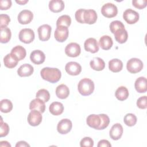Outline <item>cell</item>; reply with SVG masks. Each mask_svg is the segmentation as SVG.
<instances>
[{
	"label": "cell",
	"instance_id": "cell-20",
	"mask_svg": "<svg viewBox=\"0 0 147 147\" xmlns=\"http://www.w3.org/2000/svg\"><path fill=\"white\" fill-rule=\"evenodd\" d=\"M34 68L29 64H24L21 65L17 70L18 75L21 77L29 76L33 73Z\"/></svg>",
	"mask_w": 147,
	"mask_h": 147
},
{
	"label": "cell",
	"instance_id": "cell-14",
	"mask_svg": "<svg viewBox=\"0 0 147 147\" xmlns=\"http://www.w3.org/2000/svg\"><path fill=\"white\" fill-rule=\"evenodd\" d=\"M33 18V14L29 10H23L21 11L17 17L18 22L23 25L29 24L32 21Z\"/></svg>",
	"mask_w": 147,
	"mask_h": 147
},
{
	"label": "cell",
	"instance_id": "cell-38",
	"mask_svg": "<svg viewBox=\"0 0 147 147\" xmlns=\"http://www.w3.org/2000/svg\"><path fill=\"white\" fill-rule=\"evenodd\" d=\"M10 21L9 16L6 14L0 15V28L6 27Z\"/></svg>",
	"mask_w": 147,
	"mask_h": 147
},
{
	"label": "cell",
	"instance_id": "cell-8",
	"mask_svg": "<svg viewBox=\"0 0 147 147\" xmlns=\"http://www.w3.org/2000/svg\"><path fill=\"white\" fill-rule=\"evenodd\" d=\"M42 119L41 113L36 110H32L28 116V122L29 124L32 126L39 125L42 121Z\"/></svg>",
	"mask_w": 147,
	"mask_h": 147
},
{
	"label": "cell",
	"instance_id": "cell-35",
	"mask_svg": "<svg viewBox=\"0 0 147 147\" xmlns=\"http://www.w3.org/2000/svg\"><path fill=\"white\" fill-rule=\"evenodd\" d=\"M137 121V117L132 113L126 114L123 118L124 123L128 126H133L135 125Z\"/></svg>",
	"mask_w": 147,
	"mask_h": 147
},
{
	"label": "cell",
	"instance_id": "cell-18",
	"mask_svg": "<svg viewBox=\"0 0 147 147\" xmlns=\"http://www.w3.org/2000/svg\"><path fill=\"white\" fill-rule=\"evenodd\" d=\"M30 59L35 64H41L43 63L45 59L44 53L40 50H34L30 55Z\"/></svg>",
	"mask_w": 147,
	"mask_h": 147
},
{
	"label": "cell",
	"instance_id": "cell-7",
	"mask_svg": "<svg viewBox=\"0 0 147 147\" xmlns=\"http://www.w3.org/2000/svg\"><path fill=\"white\" fill-rule=\"evenodd\" d=\"M69 34L68 28L64 26H58L55 31L54 36L56 40L58 42H63L65 41Z\"/></svg>",
	"mask_w": 147,
	"mask_h": 147
},
{
	"label": "cell",
	"instance_id": "cell-3",
	"mask_svg": "<svg viewBox=\"0 0 147 147\" xmlns=\"http://www.w3.org/2000/svg\"><path fill=\"white\" fill-rule=\"evenodd\" d=\"M126 68L131 74L139 72L143 68V63L138 58H131L127 61Z\"/></svg>",
	"mask_w": 147,
	"mask_h": 147
},
{
	"label": "cell",
	"instance_id": "cell-43",
	"mask_svg": "<svg viewBox=\"0 0 147 147\" xmlns=\"http://www.w3.org/2000/svg\"><path fill=\"white\" fill-rule=\"evenodd\" d=\"M84 11V9H80L76 10L75 14V17L76 20L81 24H84L83 21V13Z\"/></svg>",
	"mask_w": 147,
	"mask_h": 147
},
{
	"label": "cell",
	"instance_id": "cell-25",
	"mask_svg": "<svg viewBox=\"0 0 147 147\" xmlns=\"http://www.w3.org/2000/svg\"><path fill=\"white\" fill-rule=\"evenodd\" d=\"M113 42L111 37L107 35L102 36L99 40V45L103 50H109L113 46Z\"/></svg>",
	"mask_w": 147,
	"mask_h": 147
},
{
	"label": "cell",
	"instance_id": "cell-33",
	"mask_svg": "<svg viewBox=\"0 0 147 147\" xmlns=\"http://www.w3.org/2000/svg\"><path fill=\"white\" fill-rule=\"evenodd\" d=\"M13 109L12 102L7 99H2L0 103V109L1 112L7 113L11 111Z\"/></svg>",
	"mask_w": 147,
	"mask_h": 147
},
{
	"label": "cell",
	"instance_id": "cell-9",
	"mask_svg": "<svg viewBox=\"0 0 147 147\" xmlns=\"http://www.w3.org/2000/svg\"><path fill=\"white\" fill-rule=\"evenodd\" d=\"M123 18L127 24H134L139 20V14L131 9H128L123 12Z\"/></svg>",
	"mask_w": 147,
	"mask_h": 147
},
{
	"label": "cell",
	"instance_id": "cell-13",
	"mask_svg": "<svg viewBox=\"0 0 147 147\" xmlns=\"http://www.w3.org/2000/svg\"><path fill=\"white\" fill-rule=\"evenodd\" d=\"M65 70L67 74L70 75H78L82 71L81 65L77 62L70 61L66 64Z\"/></svg>",
	"mask_w": 147,
	"mask_h": 147
},
{
	"label": "cell",
	"instance_id": "cell-23",
	"mask_svg": "<svg viewBox=\"0 0 147 147\" xmlns=\"http://www.w3.org/2000/svg\"><path fill=\"white\" fill-rule=\"evenodd\" d=\"M134 87L138 92L145 93L147 90L146 79L142 76L139 77L135 81Z\"/></svg>",
	"mask_w": 147,
	"mask_h": 147
},
{
	"label": "cell",
	"instance_id": "cell-34",
	"mask_svg": "<svg viewBox=\"0 0 147 147\" xmlns=\"http://www.w3.org/2000/svg\"><path fill=\"white\" fill-rule=\"evenodd\" d=\"M71 23V18L68 15H63L59 17L56 21V26H64L69 27Z\"/></svg>",
	"mask_w": 147,
	"mask_h": 147
},
{
	"label": "cell",
	"instance_id": "cell-41",
	"mask_svg": "<svg viewBox=\"0 0 147 147\" xmlns=\"http://www.w3.org/2000/svg\"><path fill=\"white\" fill-rule=\"evenodd\" d=\"M132 4L135 7L138 9H142L146 6L147 1L146 0H133L132 1Z\"/></svg>",
	"mask_w": 147,
	"mask_h": 147
},
{
	"label": "cell",
	"instance_id": "cell-2",
	"mask_svg": "<svg viewBox=\"0 0 147 147\" xmlns=\"http://www.w3.org/2000/svg\"><path fill=\"white\" fill-rule=\"evenodd\" d=\"M95 86L94 82L88 78H83L81 79L78 85L79 92L83 96H88L91 95L94 90Z\"/></svg>",
	"mask_w": 147,
	"mask_h": 147
},
{
	"label": "cell",
	"instance_id": "cell-36",
	"mask_svg": "<svg viewBox=\"0 0 147 147\" xmlns=\"http://www.w3.org/2000/svg\"><path fill=\"white\" fill-rule=\"evenodd\" d=\"M36 98H38L43 100L44 102H47L50 99V94L49 91L46 89H40L39 90L36 94Z\"/></svg>",
	"mask_w": 147,
	"mask_h": 147
},
{
	"label": "cell",
	"instance_id": "cell-30",
	"mask_svg": "<svg viewBox=\"0 0 147 147\" xmlns=\"http://www.w3.org/2000/svg\"><path fill=\"white\" fill-rule=\"evenodd\" d=\"M11 53L16 56L19 61L23 60L26 55L25 49L21 45H17L13 48L11 51Z\"/></svg>",
	"mask_w": 147,
	"mask_h": 147
},
{
	"label": "cell",
	"instance_id": "cell-10",
	"mask_svg": "<svg viewBox=\"0 0 147 147\" xmlns=\"http://www.w3.org/2000/svg\"><path fill=\"white\" fill-rule=\"evenodd\" d=\"M52 28L48 24L40 26L37 29L39 39L42 41H48L51 37Z\"/></svg>",
	"mask_w": 147,
	"mask_h": 147
},
{
	"label": "cell",
	"instance_id": "cell-1",
	"mask_svg": "<svg viewBox=\"0 0 147 147\" xmlns=\"http://www.w3.org/2000/svg\"><path fill=\"white\" fill-rule=\"evenodd\" d=\"M41 78L50 83H55L60 80L61 73L57 68L44 67L40 71Z\"/></svg>",
	"mask_w": 147,
	"mask_h": 147
},
{
	"label": "cell",
	"instance_id": "cell-24",
	"mask_svg": "<svg viewBox=\"0 0 147 147\" xmlns=\"http://www.w3.org/2000/svg\"><path fill=\"white\" fill-rule=\"evenodd\" d=\"M91 68L95 71H102L105 67V63L104 60L100 57H94L90 63Z\"/></svg>",
	"mask_w": 147,
	"mask_h": 147
},
{
	"label": "cell",
	"instance_id": "cell-22",
	"mask_svg": "<svg viewBox=\"0 0 147 147\" xmlns=\"http://www.w3.org/2000/svg\"><path fill=\"white\" fill-rule=\"evenodd\" d=\"M49 8L53 13H59L63 10L64 3L61 0H52L49 2Z\"/></svg>",
	"mask_w": 147,
	"mask_h": 147
},
{
	"label": "cell",
	"instance_id": "cell-47",
	"mask_svg": "<svg viewBox=\"0 0 147 147\" xmlns=\"http://www.w3.org/2000/svg\"><path fill=\"white\" fill-rule=\"evenodd\" d=\"M0 146H1V147H3V146L10 147L11 145L7 141H1Z\"/></svg>",
	"mask_w": 147,
	"mask_h": 147
},
{
	"label": "cell",
	"instance_id": "cell-6",
	"mask_svg": "<svg viewBox=\"0 0 147 147\" xmlns=\"http://www.w3.org/2000/svg\"><path fill=\"white\" fill-rule=\"evenodd\" d=\"M20 40L25 43H31L34 39V31L30 28H25L20 30L18 35Z\"/></svg>",
	"mask_w": 147,
	"mask_h": 147
},
{
	"label": "cell",
	"instance_id": "cell-26",
	"mask_svg": "<svg viewBox=\"0 0 147 147\" xmlns=\"http://www.w3.org/2000/svg\"><path fill=\"white\" fill-rule=\"evenodd\" d=\"M69 94V88L65 84H61L59 85L56 89V95L57 98L64 99L67 98Z\"/></svg>",
	"mask_w": 147,
	"mask_h": 147
},
{
	"label": "cell",
	"instance_id": "cell-11",
	"mask_svg": "<svg viewBox=\"0 0 147 147\" xmlns=\"http://www.w3.org/2000/svg\"><path fill=\"white\" fill-rule=\"evenodd\" d=\"M80 47L76 42H71L68 44L65 48V53L69 57H77L80 54Z\"/></svg>",
	"mask_w": 147,
	"mask_h": 147
},
{
	"label": "cell",
	"instance_id": "cell-29",
	"mask_svg": "<svg viewBox=\"0 0 147 147\" xmlns=\"http://www.w3.org/2000/svg\"><path fill=\"white\" fill-rule=\"evenodd\" d=\"M114 34L115 40L119 44L125 43L128 38L127 32L125 28L117 30Z\"/></svg>",
	"mask_w": 147,
	"mask_h": 147
},
{
	"label": "cell",
	"instance_id": "cell-46",
	"mask_svg": "<svg viewBox=\"0 0 147 147\" xmlns=\"http://www.w3.org/2000/svg\"><path fill=\"white\" fill-rule=\"evenodd\" d=\"M16 147H19V146H21V147H24V146H30V145L25 141H21L18 142L16 145Z\"/></svg>",
	"mask_w": 147,
	"mask_h": 147
},
{
	"label": "cell",
	"instance_id": "cell-37",
	"mask_svg": "<svg viewBox=\"0 0 147 147\" xmlns=\"http://www.w3.org/2000/svg\"><path fill=\"white\" fill-rule=\"evenodd\" d=\"M109 27H110V30L111 32L114 34L117 30L120 29L125 28V25L121 21L115 20V21H112L110 23Z\"/></svg>",
	"mask_w": 147,
	"mask_h": 147
},
{
	"label": "cell",
	"instance_id": "cell-42",
	"mask_svg": "<svg viewBox=\"0 0 147 147\" xmlns=\"http://www.w3.org/2000/svg\"><path fill=\"white\" fill-rule=\"evenodd\" d=\"M146 96L140 97L137 101V106L138 108L141 109H145L147 107Z\"/></svg>",
	"mask_w": 147,
	"mask_h": 147
},
{
	"label": "cell",
	"instance_id": "cell-39",
	"mask_svg": "<svg viewBox=\"0 0 147 147\" xmlns=\"http://www.w3.org/2000/svg\"><path fill=\"white\" fill-rule=\"evenodd\" d=\"M9 131V126L7 123L3 122L2 119H1V129H0V137H5L6 136Z\"/></svg>",
	"mask_w": 147,
	"mask_h": 147
},
{
	"label": "cell",
	"instance_id": "cell-40",
	"mask_svg": "<svg viewBox=\"0 0 147 147\" xmlns=\"http://www.w3.org/2000/svg\"><path fill=\"white\" fill-rule=\"evenodd\" d=\"M80 145L82 147H83V146L92 147L94 146V141L91 138L89 137H85L81 140L80 142Z\"/></svg>",
	"mask_w": 147,
	"mask_h": 147
},
{
	"label": "cell",
	"instance_id": "cell-19",
	"mask_svg": "<svg viewBox=\"0 0 147 147\" xmlns=\"http://www.w3.org/2000/svg\"><path fill=\"white\" fill-rule=\"evenodd\" d=\"M29 109L31 110H36L43 113L45 110V102L38 98L34 99L30 102Z\"/></svg>",
	"mask_w": 147,
	"mask_h": 147
},
{
	"label": "cell",
	"instance_id": "cell-15",
	"mask_svg": "<svg viewBox=\"0 0 147 147\" xmlns=\"http://www.w3.org/2000/svg\"><path fill=\"white\" fill-rule=\"evenodd\" d=\"M96 12L93 9H84L83 13V21L84 24H93L97 20Z\"/></svg>",
	"mask_w": 147,
	"mask_h": 147
},
{
	"label": "cell",
	"instance_id": "cell-31",
	"mask_svg": "<svg viewBox=\"0 0 147 147\" xmlns=\"http://www.w3.org/2000/svg\"><path fill=\"white\" fill-rule=\"evenodd\" d=\"M129 91L125 86H120L118 87L115 92V97L120 101L126 100L129 96Z\"/></svg>",
	"mask_w": 147,
	"mask_h": 147
},
{
	"label": "cell",
	"instance_id": "cell-12",
	"mask_svg": "<svg viewBox=\"0 0 147 147\" xmlns=\"http://www.w3.org/2000/svg\"><path fill=\"white\" fill-rule=\"evenodd\" d=\"M72 127V123L71 120L65 118L59 122L57 126V130L61 134H65L71 131Z\"/></svg>",
	"mask_w": 147,
	"mask_h": 147
},
{
	"label": "cell",
	"instance_id": "cell-27",
	"mask_svg": "<svg viewBox=\"0 0 147 147\" xmlns=\"http://www.w3.org/2000/svg\"><path fill=\"white\" fill-rule=\"evenodd\" d=\"M49 112L53 115H59L64 111L63 105L59 102H52L49 107Z\"/></svg>",
	"mask_w": 147,
	"mask_h": 147
},
{
	"label": "cell",
	"instance_id": "cell-21",
	"mask_svg": "<svg viewBox=\"0 0 147 147\" xmlns=\"http://www.w3.org/2000/svg\"><path fill=\"white\" fill-rule=\"evenodd\" d=\"M18 61L17 57L11 53L7 54L3 58L4 65L9 68H13L16 67Z\"/></svg>",
	"mask_w": 147,
	"mask_h": 147
},
{
	"label": "cell",
	"instance_id": "cell-5",
	"mask_svg": "<svg viewBox=\"0 0 147 147\" xmlns=\"http://www.w3.org/2000/svg\"><path fill=\"white\" fill-rule=\"evenodd\" d=\"M86 122L88 126L97 130H100L102 125V114H91L86 119Z\"/></svg>",
	"mask_w": 147,
	"mask_h": 147
},
{
	"label": "cell",
	"instance_id": "cell-16",
	"mask_svg": "<svg viewBox=\"0 0 147 147\" xmlns=\"http://www.w3.org/2000/svg\"><path fill=\"white\" fill-rule=\"evenodd\" d=\"M84 49L92 53H95L99 51V45L96 40L94 38H88L84 44Z\"/></svg>",
	"mask_w": 147,
	"mask_h": 147
},
{
	"label": "cell",
	"instance_id": "cell-17",
	"mask_svg": "<svg viewBox=\"0 0 147 147\" xmlns=\"http://www.w3.org/2000/svg\"><path fill=\"white\" fill-rule=\"evenodd\" d=\"M123 133V127L118 123L113 125L110 130L109 135L113 140H118L121 138Z\"/></svg>",
	"mask_w": 147,
	"mask_h": 147
},
{
	"label": "cell",
	"instance_id": "cell-44",
	"mask_svg": "<svg viewBox=\"0 0 147 147\" xmlns=\"http://www.w3.org/2000/svg\"><path fill=\"white\" fill-rule=\"evenodd\" d=\"M11 6L10 0H1L0 1V9L1 10H7Z\"/></svg>",
	"mask_w": 147,
	"mask_h": 147
},
{
	"label": "cell",
	"instance_id": "cell-28",
	"mask_svg": "<svg viewBox=\"0 0 147 147\" xmlns=\"http://www.w3.org/2000/svg\"><path fill=\"white\" fill-rule=\"evenodd\" d=\"M123 68L122 61L118 59H113L109 62V68L113 72H118Z\"/></svg>",
	"mask_w": 147,
	"mask_h": 147
},
{
	"label": "cell",
	"instance_id": "cell-4",
	"mask_svg": "<svg viewBox=\"0 0 147 147\" xmlns=\"http://www.w3.org/2000/svg\"><path fill=\"white\" fill-rule=\"evenodd\" d=\"M102 14L107 18L115 17L118 13L117 7L112 3H106L101 8Z\"/></svg>",
	"mask_w": 147,
	"mask_h": 147
},
{
	"label": "cell",
	"instance_id": "cell-45",
	"mask_svg": "<svg viewBox=\"0 0 147 147\" xmlns=\"http://www.w3.org/2000/svg\"><path fill=\"white\" fill-rule=\"evenodd\" d=\"M98 147H102V146H105V147H111V145L109 142V141L106 140H102L99 141L98 145Z\"/></svg>",
	"mask_w": 147,
	"mask_h": 147
},
{
	"label": "cell",
	"instance_id": "cell-32",
	"mask_svg": "<svg viewBox=\"0 0 147 147\" xmlns=\"http://www.w3.org/2000/svg\"><path fill=\"white\" fill-rule=\"evenodd\" d=\"M11 33L10 29L7 27L1 28L0 32V41L1 43H7L11 38Z\"/></svg>",
	"mask_w": 147,
	"mask_h": 147
},
{
	"label": "cell",
	"instance_id": "cell-48",
	"mask_svg": "<svg viewBox=\"0 0 147 147\" xmlns=\"http://www.w3.org/2000/svg\"><path fill=\"white\" fill-rule=\"evenodd\" d=\"M16 3L20 4V5H25L27 2H28V0H23V1H16Z\"/></svg>",
	"mask_w": 147,
	"mask_h": 147
}]
</instances>
